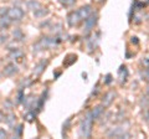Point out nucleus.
Listing matches in <instances>:
<instances>
[{"mask_svg":"<svg viewBox=\"0 0 149 139\" xmlns=\"http://www.w3.org/2000/svg\"><path fill=\"white\" fill-rule=\"evenodd\" d=\"M8 11H9V8H0V16L8 15Z\"/></svg>","mask_w":149,"mask_h":139,"instance_id":"20","label":"nucleus"},{"mask_svg":"<svg viewBox=\"0 0 149 139\" xmlns=\"http://www.w3.org/2000/svg\"><path fill=\"white\" fill-rule=\"evenodd\" d=\"M8 16L10 17L13 21H19L24 17V10L19 6H14V8H10L8 11Z\"/></svg>","mask_w":149,"mask_h":139,"instance_id":"2","label":"nucleus"},{"mask_svg":"<svg viewBox=\"0 0 149 139\" xmlns=\"http://www.w3.org/2000/svg\"><path fill=\"white\" fill-rule=\"evenodd\" d=\"M26 5L29 9H31V10H36V9H39L41 5L39 1H35V0H29V1L26 3Z\"/></svg>","mask_w":149,"mask_h":139,"instance_id":"11","label":"nucleus"},{"mask_svg":"<svg viewBox=\"0 0 149 139\" xmlns=\"http://www.w3.org/2000/svg\"><path fill=\"white\" fill-rule=\"evenodd\" d=\"M5 120H6V123H8L9 127H14V124H15V115H14V114H9L8 117L5 118Z\"/></svg>","mask_w":149,"mask_h":139,"instance_id":"14","label":"nucleus"},{"mask_svg":"<svg viewBox=\"0 0 149 139\" xmlns=\"http://www.w3.org/2000/svg\"><path fill=\"white\" fill-rule=\"evenodd\" d=\"M11 22H13V20H11L8 15H3L1 17H0V30L8 29V27L10 26Z\"/></svg>","mask_w":149,"mask_h":139,"instance_id":"7","label":"nucleus"},{"mask_svg":"<svg viewBox=\"0 0 149 139\" xmlns=\"http://www.w3.org/2000/svg\"><path fill=\"white\" fill-rule=\"evenodd\" d=\"M35 115H36L35 112H29V113L25 115V119L27 120V122H32V120H34V118H35Z\"/></svg>","mask_w":149,"mask_h":139,"instance_id":"18","label":"nucleus"},{"mask_svg":"<svg viewBox=\"0 0 149 139\" xmlns=\"http://www.w3.org/2000/svg\"><path fill=\"white\" fill-rule=\"evenodd\" d=\"M22 56H24V54L21 52V51H19L17 49H15L13 51V52L10 54V58L11 60H19V58H21Z\"/></svg>","mask_w":149,"mask_h":139,"instance_id":"13","label":"nucleus"},{"mask_svg":"<svg viewBox=\"0 0 149 139\" xmlns=\"http://www.w3.org/2000/svg\"><path fill=\"white\" fill-rule=\"evenodd\" d=\"M77 11H78V14H80L81 19H82V20H86L87 17L92 14V9H91L90 5H85V6H82V8L78 9Z\"/></svg>","mask_w":149,"mask_h":139,"instance_id":"5","label":"nucleus"},{"mask_svg":"<svg viewBox=\"0 0 149 139\" xmlns=\"http://www.w3.org/2000/svg\"><path fill=\"white\" fill-rule=\"evenodd\" d=\"M49 14V10L46 8H39L36 9V10H34V16L37 17V19H41V17H45L46 15Z\"/></svg>","mask_w":149,"mask_h":139,"instance_id":"8","label":"nucleus"},{"mask_svg":"<svg viewBox=\"0 0 149 139\" xmlns=\"http://www.w3.org/2000/svg\"><path fill=\"white\" fill-rule=\"evenodd\" d=\"M21 133H22V126L20 124V126H17L16 128H15V137H21Z\"/></svg>","mask_w":149,"mask_h":139,"instance_id":"19","label":"nucleus"},{"mask_svg":"<svg viewBox=\"0 0 149 139\" xmlns=\"http://www.w3.org/2000/svg\"><path fill=\"white\" fill-rule=\"evenodd\" d=\"M47 65V61H41V62H39L35 66V68H34V73L36 76H39V75H41L42 73V71L45 70V66Z\"/></svg>","mask_w":149,"mask_h":139,"instance_id":"9","label":"nucleus"},{"mask_svg":"<svg viewBox=\"0 0 149 139\" xmlns=\"http://www.w3.org/2000/svg\"><path fill=\"white\" fill-rule=\"evenodd\" d=\"M97 19H98V15H97V14H91V15L85 20V31L86 32H90L93 27H95Z\"/></svg>","mask_w":149,"mask_h":139,"instance_id":"3","label":"nucleus"},{"mask_svg":"<svg viewBox=\"0 0 149 139\" xmlns=\"http://www.w3.org/2000/svg\"><path fill=\"white\" fill-rule=\"evenodd\" d=\"M17 71H19V70H17V66L15 63H9V65H6V66H5V68H4L3 73L5 76H13V75H15Z\"/></svg>","mask_w":149,"mask_h":139,"instance_id":"6","label":"nucleus"},{"mask_svg":"<svg viewBox=\"0 0 149 139\" xmlns=\"http://www.w3.org/2000/svg\"><path fill=\"white\" fill-rule=\"evenodd\" d=\"M60 3H61L65 8H70L76 3V0H60Z\"/></svg>","mask_w":149,"mask_h":139,"instance_id":"17","label":"nucleus"},{"mask_svg":"<svg viewBox=\"0 0 149 139\" xmlns=\"http://www.w3.org/2000/svg\"><path fill=\"white\" fill-rule=\"evenodd\" d=\"M82 19H81V16H80V14H78V11H71L67 15V24L70 26H76L78 22H80Z\"/></svg>","mask_w":149,"mask_h":139,"instance_id":"4","label":"nucleus"},{"mask_svg":"<svg viewBox=\"0 0 149 139\" xmlns=\"http://www.w3.org/2000/svg\"><path fill=\"white\" fill-rule=\"evenodd\" d=\"M4 41H6V36L1 35V36H0V44H1V42H4Z\"/></svg>","mask_w":149,"mask_h":139,"instance_id":"23","label":"nucleus"},{"mask_svg":"<svg viewBox=\"0 0 149 139\" xmlns=\"http://www.w3.org/2000/svg\"><path fill=\"white\" fill-rule=\"evenodd\" d=\"M102 112H103V107L102 106H97V107L92 111V115H93V118L97 119L100 117V115L102 114Z\"/></svg>","mask_w":149,"mask_h":139,"instance_id":"12","label":"nucleus"},{"mask_svg":"<svg viewBox=\"0 0 149 139\" xmlns=\"http://www.w3.org/2000/svg\"><path fill=\"white\" fill-rule=\"evenodd\" d=\"M3 118H4V115H3V113H1V112H0V122L3 120Z\"/></svg>","mask_w":149,"mask_h":139,"instance_id":"24","label":"nucleus"},{"mask_svg":"<svg viewBox=\"0 0 149 139\" xmlns=\"http://www.w3.org/2000/svg\"><path fill=\"white\" fill-rule=\"evenodd\" d=\"M111 81H112V76H111V75H107V77H106V83H111Z\"/></svg>","mask_w":149,"mask_h":139,"instance_id":"22","label":"nucleus"},{"mask_svg":"<svg viewBox=\"0 0 149 139\" xmlns=\"http://www.w3.org/2000/svg\"><path fill=\"white\" fill-rule=\"evenodd\" d=\"M8 137V133L4 131V129H0V139H4Z\"/></svg>","mask_w":149,"mask_h":139,"instance_id":"21","label":"nucleus"},{"mask_svg":"<svg viewBox=\"0 0 149 139\" xmlns=\"http://www.w3.org/2000/svg\"><path fill=\"white\" fill-rule=\"evenodd\" d=\"M101 1H103V0H101Z\"/></svg>","mask_w":149,"mask_h":139,"instance_id":"25","label":"nucleus"},{"mask_svg":"<svg viewBox=\"0 0 149 139\" xmlns=\"http://www.w3.org/2000/svg\"><path fill=\"white\" fill-rule=\"evenodd\" d=\"M93 115H92V112H88L85 117H83V120L81 123V136L82 137H86L88 138L91 136L92 133V126H93Z\"/></svg>","mask_w":149,"mask_h":139,"instance_id":"1","label":"nucleus"},{"mask_svg":"<svg viewBox=\"0 0 149 139\" xmlns=\"http://www.w3.org/2000/svg\"><path fill=\"white\" fill-rule=\"evenodd\" d=\"M25 99V95H24V91L22 88H20L17 91V97H16V103H21L22 101Z\"/></svg>","mask_w":149,"mask_h":139,"instance_id":"16","label":"nucleus"},{"mask_svg":"<svg viewBox=\"0 0 149 139\" xmlns=\"http://www.w3.org/2000/svg\"><path fill=\"white\" fill-rule=\"evenodd\" d=\"M113 98H114V93L113 92H109V93H107L106 96H104V98H103V106H109L111 103H112V101H113Z\"/></svg>","mask_w":149,"mask_h":139,"instance_id":"10","label":"nucleus"},{"mask_svg":"<svg viewBox=\"0 0 149 139\" xmlns=\"http://www.w3.org/2000/svg\"><path fill=\"white\" fill-rule=\"evenodd\" d=\"M13 36H14V38H15L16 40H22V39H24V35H22V31H21L20 29H15V30H14Z\"/></svg>","mask_w":149,"mask_h":139,"instance_id":"15","label":"nucleus"}]
</instances>
